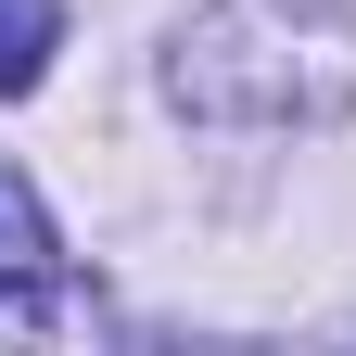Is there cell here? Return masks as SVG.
<instances>
[{"instance_id":"cell-1","label":"cell","mask_w":356,"mask_h":356,"mask_svg":"<svg viewBox=\"0 0 356 356\" xmlns=\"http://www.w3.org/2000/svg\"><path fill=\"white\" fill-rule=\"evenodd\" d=\"M64 51V0H0V102H26Z\"/></svg>"},{"instance_id":"cell-2","label":"cell","mask_w":356,"mask_h":356,"mask_svg":"<svg viewBox=\"0 0 356 356\" xmlns=\"http://www.w3.org/2000/svg\"><path fill=\"white\" fill-rule=\"evenodd\" d=\"M38 267H51V216H38V191H26V178H0V293H13V280H38Z\"/></svg>"}]
</instances>
